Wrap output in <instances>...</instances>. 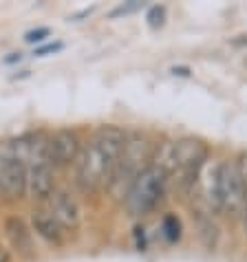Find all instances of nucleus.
Here are the masks:
<instances>
[{
  "instance_id": "obj_20",
  "label": "nucleus",
  "mask_w": 247,
  "mask_h": 262,
  "mask_svg": "<svg viewBox=\"0 0 247 262\" xmlns=\"http://www.w3.org/2000/svg\"><path fill=\"white\" fill-rule=\"evenodd\" d=\"M23 60V53H11L9 57H5V64H16Z\"/></svg>"
},
{
  "instance_id": "obj_2",
  "label": "nucleus",
  "mask_w": 247,
  "mask_h": 262,
  "mask_svg": "<svg viewBox=\"0 0 247 262\" xmlns=\"http://www.w3.org/2000/svg\"><path fill=\"white\" fill-rule=\"evenodd\" d=\"M152 152H155V143L143 133H126V143H123L121 157L113 172L111 183L106 187V192L113 199L117 201L126 199L133 183L150 167Z\"/></svg>"
},
{
  "instance_id": "obj_9",
  "label": "nucleus",
  "mask_w": 247,
  "mask_h": 262,
  "mask_svg": "<svg viewBox=\"0 0 247 262\" xmlns=\"http://www.w3.org/2000/svg\"><path fill=\"white\" fill-rule=\"evenodd\" d=\"M45 209L55 218L57 225H60L64 231L77 229V225H79V207H77V203L71 199L67 192L55 190L53 196L47 201V207Z\"/></svg>"
},
{
  "instance_id": "obj_18",
  "label": "nucleus",
  "mask_w": 247,
  "mask_h": 262,
  "mask_svg": "<svg viewBox=\"0 0 247 262\" xmlns=\"http://www.w3.org/2000/svg\"><path fill=\"white\" fill-rule=\"evenodd\" d=\"M141 7V3H133V5H121L119 9H115L113 13H111V18H117V16H126V13H133L135 9H139Z\"/></svg>"
},
{
  "instance_id": "obj_10",
  "label": "nucleus",
  "mask_w": 247,
  "mask_h": 262,
  "mask_svg": "<svg viewBox=\"0 0 247 262\" xmlns=\"http://www.w3.org/2000/svg\"><path fill=\"white\" fill-rule=\"evenodd\" d=\"M55 192V181H53V167L51 165H35L27 170V190L25 196L47 203Z\"/></svg>"
},
{
  "instance_id": "obj_3",
  "label": "nucleus",
  "mask_w": 247,
  "mask_h": 262,
  "mask_svg": "<svg viewBox=\"0 0 247 262\" xmlns=\"http://www.w3.org/2000/svg\"><path fill=\"white\" fill-rule=\"evenodd\" d=\"M210 159V148L201 139L194 137H183V139L174 141V174L172 183L179 187V192L190 196L197 174Z\"/></svg>"
},
{
  "instance_id": "obj_11",
  "label": "nucleus",
  "mask_w": 247,
  "mask_h": 262,
  "mask_svg": "<svg viewBox=\"0 0 247 262\" xmlns=\"http://www.w3.org/2000/svg\"><path fill=\"white\" fill-rule=\"evenodd\" d=\"M5 234L9 238L11 247L16 249L23 258H31L35 249H33V238H31V231L25 225L23 218L18 216H9L5 218Z\"/></svg>"
},
{
  "instance_id": "obj_1",
  "label": "nucleus",
  "mask_w": 247,
  "mask_h": 262,
  "mask_svg": "<svg viewBox=\"0 0 247 262\" xmlns=\"http://www.w3.org/2000/svg\"><path fill=\"white\" fill-rule=\"evenodd\" d=\"M126 143V130L119 126H101L97 128L86 145H82L75 161V181L79 190L86 194L104 192L113 179Z\"/></svg>"
},
{
  "instance_id": "obj_14",
  "label": "nucleus",
  "mask_w": 247,
  "mask_h": 262,
  "mask_svg": "<svg viewBox=\"0 0 247 262\" xmlns=\"http://www.w3.org/2000/svg\"><path fill=\"white\" fill-rule=\"evenodd\" d=\"M236 170H238V177H241V183H243V194H245V212H243V223H245V229H247V150L241 152L236 159Z\"/></svg>"
},
{
  "instance_id": "obj_16",
  "label": "nucleus",
  "mask_w": 247,
  "mask_h": 262,
  "mask_svg": "<svg viewBox=\"0 0 247 262\" xmlns=\"http://www.w3.org/2000/svg\"><path fill=\"white\" fill-rule=\"evenodd\" d=\"M163 23H166V9H163V7H159V5L150 7V11H148V25L152 29H157V27H161Z\"/></svg>"
},
{
  "instance_id": "obj_15",
  "label": "nucleus",
  "mask_w": 247,
  "mask_h": 262,
  "mask_svg": "<svg viewBox=\"0 0 247 262\" xmlns=\"http://www.w3.org/2000/svg\"><path fill=\"white\" fill-rule=\"evenodd\" d=\"M47 38H51V29L49 27H35V29H31V31L25 33L27 45H40V42H45Z\"/></svg>"
},
{
  "instance_id": "obj_13",
  "label": "nucleus",
  "mask_w": 247,
  "mask_h": 262,
  "mask_svg": "<svg viewBox=\"0 0 247 262\" xmlns=\"http://www.w3.org/2000/svg\"><path fill=\"white\" fill-rule=\"evenodd\" d=\"M161 231H163V236L170 240V243H177V240L181 238V223H179V218L177 216H163V221H161Z\"/></svg>"
},
{
  "instance_id": "obj_8",
  "label": "nucleus",
  "mask_w": 247,
  "mask_h": 262,
  "mask_svg": "<svg viewBox=\"0 0 247 262\" xmlns=\"http://www.w3.org/2000/svg\"><path fill=\"white\" fill-rule=\"evenodd\" d=\"M82 139L75 130L62 128L55 130L53 135H49V161L53 165V170H62L77 161L79 152H82Z\"/></svg>"
},
{
  "instance_id": "obj_7",
  "label": "nucleus",
  "mask_w": 247,
  "mask_h": 262,
  "mask_svg": "<svg viewBox=\"0 0 247 262\" xmlns=\"http://www.w3.org/2000/svg\"><path fill=\"white\" fill-rule=\"evenodd\" d=\"M245 194L236 170V161H223L221 167V214L230 221H243Z\"/></svg>"
},
{
  "instance_id": "obj_17",
  "label": "nucleus",
  "mask_w": 247,
  "mask_h": 262,
  "mask_svg": "<svg viewBox=\"0 0 247 262\" xmlns=\"http://www.w3.org/2000/svg\"><path fill=\"white\" fill-rule=\"evenodd\" d=\"M62 49H64V45H62V42H49V45L35 47L33 55H38V57H45V55H55V53H60Z\"/></svg>"
},
{
  "instance_id": "obj_12",
  "label": "nucleus",
  "mask_w": 247,
  "mask_h": 262,
  "mask_svg": "<svg viewBox=\"0 0 247 262\" xmlns=\"http://www.w3.org/2000/svg\"><path fill=\"white\" fill-rule=\"evenodd\" d=\"M31 225H33L35 234H38L42 240H47L49 245L60 247L64 243V234H67V231L57 225V221L47 212L45 207L33 209V212H31Z\"/></svg>"
},
{
  "instance_id": "obj_4",
  "label": "nucleus",
  "mask_w": 247,
  "mask_h": 262,
  "mask_svg": "<svg viewBox=\"0 0 247 262\" xmlns=\"http://www.w3.org/2000/svg\"><path fill=\"white\" fill-rule=\"evenodd\" d=\"M168 183H170V179L166 177L161 170L150 165L128 190L126 199H123V205H126V209L133 216L150 214L152 209H157V205L163 201Z\"/></svg>"
},
{
  "instance_id": "obj_6",
  "label": "nucleus",
  "mask_w": 247,
  "mask_h": 262,
  "mask_svg": "<svg viewBox=\"0 0 247 262\" xmlns=\"http://www.w3.org/2000/svg\"><path fill=\"white\" fill-rule=\"evenodd\" d=\"M221 167L223 161L210 157L197 174L192 196L201 203L203 214H221Z\"/></svg>"
},
{
  "instance_id": "obj_19",
  "label": "nucleus",
  "mask_w": 247,
  "mask_h": 262,
  "mask_svg": "<svg viewBox=\"0 0 247 262\" xmlns=\"http://www.w3.org/2000/svg\"><path fill=\"white\" fill-rule=\"evenodd\" d=\"M0 262H11V253H9V249H5L3 245H0Z\"/></svg>"
},
{
  "instance_id": "obj_5",
  "label": "nucleus",
  "mask_w": 247,
  "mask_h": 262,
  "mask_svg": "<svg viewBox=\"0 0 247 262\" xmlns=\"http://www.w3.org/2000/svg\"><path fill=\"white\" fill-rule=\"evenodd\" d=\"M27 190V170L20 161L13 141H0V194L9 201H18Z\"/></svg>"
}]
</instances>
